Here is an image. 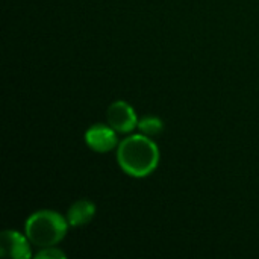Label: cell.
Masks as SVG:
<instances>
[{
	"label": "cell",
	"instance_id": "8992f818",
	"mask_svg": "<svg viewBox=\"0 0 259 259\" xmlns=\"http://www.w3.org/2000/svg\"><path fill=\"white\" fill-rule=\"evenodd\" d=\"M96 215V205L87 199L74 202L67 211V222L71 228H82L88 225Z\"/></svg>",
	"mask_w": 259,
	"mask_h": 259
},
{
	"label": "cell",
	"instance_id": "5b68a950",
	"mask_svg": "<svg viewBox=\"0 0 259 259\" xmlns=\"http://www.w3.org/2000/svg\"><path fill=\"white\" fill-rule=\"evenodd\" d=\"M29 238L17 231H3L0 235V255L3 258L29 259L32 256Z\"/></svg>",
	"mask_w": 259,
	"mask_h": 259
},
{
	"label": "cell",
	"instance_id": "ba28073f",
	"mask_svg": "<svg viewBox=\"0 0 259 259\" xmlns=\"http://www.w3.org/2000/svg\"><path fill=\"white\" fill-rule=\"evenodd\" d=\"M36 258L61 259V258H65V253H64V252H61V250H59V249H56V247H46V249H42L39 253H36Z\"/></svg>",
	"mask_w": 259,
	"mask_h": 259
},
{
	"label": "cell",
	"instance_id": "277c9868",
	"mask_svg": "<svg viewBox=\"0 0 259 259\" xmlns=\"http://www.w3.org/2000/svg\"><path fill=\"white\" fill-rule=\"evenodd\" d=\"M117 131L106 124H93L85 132V143L88 147L97 153H108L118 147V138Z\"/></svg>",
	"mask_w": 259,
	"mask_h": 259
},
{
	"label": "cell",
	"instance_id": "3957f363",
	"mask_svg": "<svg viewBox=\"0 0 259 259\" xmlns=\"http://www.w3.org/2000/svg\"><path fill=\"white\" fill-rule=\"evenodd\" d=\"M108 124L117 132L127 134L138 127V117L135 109L124 100H117L109 105L106 111Z\"/></svg>",
	"mask_w": 259,
	"mask_h": 259
},
{
	"label": "cell",
	"instance_id": "6da1fadb",
	"mask_svg": "<svg viewBox=\"0 0 259 259\" xmlns=\"http://www.w3.org/2000/svg\"><path fill=\"white\" fill-rule=\"evenodd\" d=\"M159 149L150 137L137 134L124 138L117 147L120 168L132 178H146L159 164Z\"/></svg>",
	"mask_w": 259,
	"mask_h": 259
},
{
	"label": "cell",
	"instance_id": "52a82bcc",
	"mask_svg": "<svg viewBox=\"0 0 259 259\" xmlns=\"http://www.w3.org/2000/svg\"><path fill=\"white\" fill-rule=\"evenodd\" d=\"M138 129L141 134H144L147 137H156V135L162 134L164 121L159 117L147 115V117H143L141 120H138Z\"/></svg>",
	"mask_w": 259,
	"mask_h": 259
},
{
	"label": "cell",
	"instance_id": "7a4b0ae2",
	"mask_svg": "<svg viewBox=\"0 0 259 259\" xmlns=\"http://www.w3.org/2000/svg\"><path fill=\"white\" fill-rule=\"evenodd\" d=\"M68 222L52 209H41L29 215L24 223V232L30 244L46 249L61 243L67 234Z\"/></svg>",
	"mask_w": 259,
	"mask_h": 259
}]
</instances>
